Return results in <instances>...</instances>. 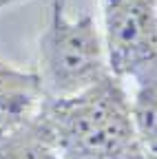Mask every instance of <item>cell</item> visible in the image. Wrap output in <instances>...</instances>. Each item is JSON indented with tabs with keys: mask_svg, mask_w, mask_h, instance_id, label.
Returning <instances> with one entry per match:
<instances>
[{
	"mask_svg": "<svg viewBox=\"0 0 157 159\" xmlns=\"http://www.w3.org/2000/svg\"><path fill=\"white\" fill-rule=\"evenodd\" d=\"M35 119L60 159H148L133 104L113 71L75 95L44 99Z\"/></svg>",
	"mask_w": 157,
	"mask_h": 159,
	"instance_id": "cell-1",
	"label": "cell"
},
{
	"mask_svg": "<svg viewBox=\"0 0 157 159\" xmlns=\"http://www.w3.org/2000/svg\"><path fill=\"white\" fill-rule=\"evenodd\" d=\"M106 47L93 20H69L62 7H55L51 27L40 42V82L44 99L75 95L111 71Z\"/></svg>",
	"mask_w": 157,
	"mask_h": 159,
	"instance_id": "cell-2",
	"label": "cell"
},
{
	"mask_svg": "<svg viewBox=\"0 0 157 159\" xmlns=\"http://www.w3.org/2000/svg\"><path fill=\"white\" fill-rule=\"evenodd\" d=\"M106 55L117 77L137 86L157 77V5L155 0H106Z\"/></svg>",
	"mask_w": 157,
	"mask_h": 159,
	"instance_id": "cell-3",
	"label": "cell"
},
{
	"mask_svg": "<svg viewBox=\"0 0 157 159\" xmlns=\"http://www.w3.org/2000/svg\"><path fill=\"white\" fill-rule=\"evenodd\" d=\"M42 102L44 93L40 75L0 64V137L31 122Z\"/></svg>",
	"mask_w": 157,
	"mask_h": 159,
	"instance_id": "cell-4",
	"label": "cell"
},
{
	"mask_svg": "<svg viewBox=\"0 0 157 159\" xmlns=\"http://www.w3.org/2000/svg\"><path fill=\"white\" fill-rule=\"evenodd\" d=\"M0 159H60V152L33 117L18 130L0 137Z\"/></svg>",
	"mask_w": 157,
	"mask_h": 159,
	"instance_id": "cell-5",
	"label": "cell"
},
{
	"mask_svg": "<svg viewBox=\"0 0 157 159\" xmlns=\"http://www.w3.org/2000/svg\"><path fill=\"white\" fill-rule=\"evenodd\" d=\"M133 117L148 159H157V77L137 86Z\"/></svg>",
	"mask_w": 157,
	"mask_h": 159,
	"instance_id": "cell-6",
	"label": "cell"
}]
</instances>
